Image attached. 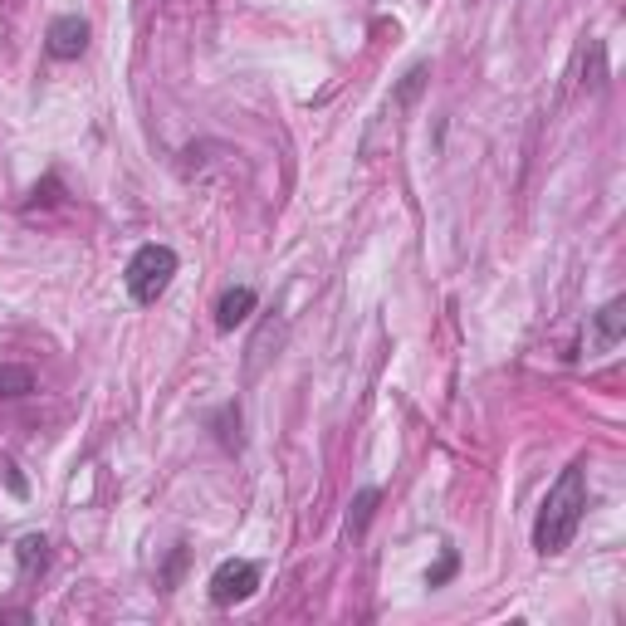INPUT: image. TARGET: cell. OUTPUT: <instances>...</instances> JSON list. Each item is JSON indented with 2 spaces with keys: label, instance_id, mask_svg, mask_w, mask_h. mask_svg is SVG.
Returning a JSON list of instances; mask_svg holds the SVG:
<instances>
[{
  "label": "cell",
  "instance_id": "3957f363",
  "mask_svg": "<svg viewBox=\"0 0 626 626\" xmlns=\"http://www.w3.org/2000/svg\"><path fill=\"white\" fill-rule=\"evenodd\" d=\"M255 587H260V563H250V558H225L221 568L211 573V582H206V592H211V602H216V607L250 602V597H255Z\"/></svg>",
  "mask_w": 626,
  "mask_h": 626
},
{
  "label": "cell",
  "instance_id": "ba28073f",
  "mask_svg": "<svg viewBox=\"0 0 626 626\" xmlns=\"http://www.w3.org/2000/svg\"><path fill=\"white\" fill-rule=\"evenodd\" d=\"M240 426H245V416H240V402H225L216 416H211V431H216V441H221V450H235L245 446V436H240Z\"/></svg>",
  "mask_w": 626,
  "mask_h": 626
},
{
  "label": "cell",
  "instance_id": "6da1fadb",
  "mask_svg": "<svg viewBox=\"0 0 626 626\" xmlns=\"http://www.w3.org/2000/svg\"><path fill=\"white\" fill-rule=\"evenodd\" d=\"M582 514H587V465L573 460L538 504V519H534V548L543 558H558L582 529Z\"/></svg>",
  "mask_w": 626,
  "mask_h": 626
},
{
  "label": "cell",
  "instance_id": "277c9868",
  "mask_svg": "<svg viewBox=\"0 0 626 626\" xmlns=\"http://www.w3.org/2000/svg\"><path fill=\"white\" fill-rule=\"evenodd\" d=\"M622 333H626V304L612 299V304H602V309L592 313V323L582 333V353L587 358H607V353H617Z\"/></svg>",
  "mask_w": 626,
  "mask_h": 626
},
{
  "label": "cell",
  "instance_id": "52a82bcc",
  "mask_svg": "<svg viewBox=\"0 0 626 626\" xmlns=\"http://www.w3.org/2000/svg\"><path fill=\"white\" fill-rule=\"evenodd\" d=\"M15 568H20V578L35 582L40 573L49 568V538L45 534H25L15 543Z\"/></svg>",
  "mask_w": 626,
  "mask_h": 626
},
{
  "label": "cell",
  "instance_id": "30bf717a",
  "mask_svg": "<svg viewBox=\"0 0 626 626\" xmlns=\"http://www.w3.org/2000/svg\"><path fill=\"white\" fill-rule=\"evenodd\" d=\"M30 392H35V372H30V367L5 362V367H0V397H5V402H15V397H30Z\"/></svg>",
  "mask_w": 626,
  "mask_h": 626
},
{
  "label": "cell",
  "instance_id": "7a4b0ae2",
  "mask_svg": "<svg viewBox=\"0 0 626 626\" xmlns=\"http://www.w3.org/2000/svg\"><path fill=\"white\" fill-rule=\"evenodd\" d=\"M177 279V250L172 245H137V255L123 269V284L133 294V304H157L167 294V284Z\"/></svg>",
  "mask_w": 626,
  "mask_h": 626
},
{
  "label": "cell",
  "instance_id": "8fae6325",
  "mask_svg": "<svg viewBox=\"0 0 626 626\" xmlns=\"http://www.w3.org/2000/svg\"><path fill=\"white\" fill-rule=\"evenodd\" d=\"M186 558H191V553H186V543H177V548H172V558H167V568H162V592H172V587L181 582V573H186Z\"/></svg>",
  "mask_w": 626,
  "mask_h": 626
},
{
  "label": "cell",
  "instance_id": "7c38bea8",
  "mask_svg": "<svg viewBox=\"0 0 626 626\" xmlns=\"http://www.w3.org/2000/svg\"><path fill=\"white\" fill-rule=\"evenodd\" d=\"M455 568H460V558H455V548H446V553H441V563L426 573V587H446V582L455 578Z\"/></svg>",
  "mask_w": 626,
  "mask_h": 626
},
{
  "label": "cell",
  "instance_id": "5b68a950",
  "mask_svg": "<svg viewBox=\"0 0 626 626\" xmlns=\"http://www.w3.org/2000/svg\"><path fill=\"white\" fill-rule=\"evenodd\" d=\"M89 20L84 15H54L45 30V54L49 59H59V64H69V59H79L84 49H89Z\"/></svg>",
  "mask_w": 626,
  "mask_h": 626
},
{
  "label": "cell",
  "instance_id": "8992f818",
  "mask_svg": "<svg viewBox=\"0 0 626 626\" xmlns=\"http://www.w3.org/2000/svg\"><path fill=\"white\" fill-rule=\"evenodd\" d=\"M255 304H260V294L250 289V284H235V289H225L221 304H216V328L221 333H235L250 313H255Z\"/></svg>",
  "mask_w": 626,
  "mask_h": 626
},
{
  "label": "cell",
  "instance_id": "9c48e42d",
  "mask_svg": "<svg viewBox=\"0 0 626 626\" xmlns=\"http://www.w3.org/2000/svg\"><path fill=\"white\" fill-rule=\"evenodd\" d=\"M377 504H382V490H377V485H367V490L353 494V504H348V534H353V538L367 534V524H372Z\"/></svg>",
  "mask_w": 626,
  "mask_h": 626
},
{
  "label": "cell",
  "instance_id": "4fadbf2b",
  "mask_svg": "<svg viewBox=\"0 0 626 626\" xmlns=\"http://www.w3.org/2000/svg\"><path fill=\"white\" fill-rule=\"evenodd\" d=\"M0 470H5V485H10V494H20V499H25V480H20V475H15V465H10V460H5V465H0Z\"/></svg>",
  "mask_w": 626,
  "mask_h": 626
}]
</instances>
